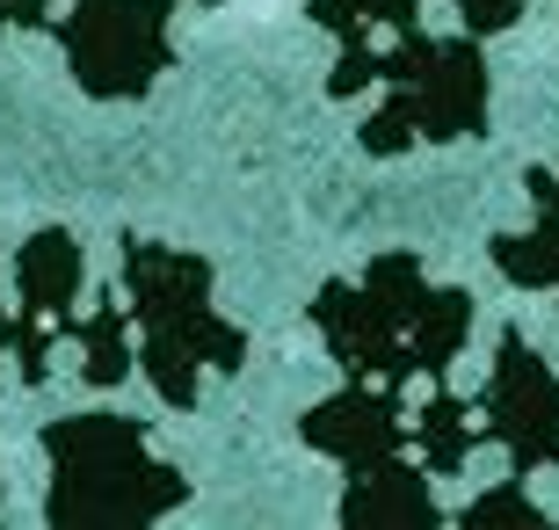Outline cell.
<instances>
[{
	"label": "cell",
	"mask_w": 559,
	"mask_h": 530,
	"mask_svg": "<svg viewBox=\"0 0 559 530\" xmlns=\"http://www.w3.org/2000/svg\"><path fill=\"white\" fill-rule=\"evenodd\" d=\"M371 81L393 87V103L364 123V153L393 161L415 139H479L487 131V59L473 37H429L407 30L393 44H342L328 73V95H364Z\"/></svg>",
	"instance_id": "cell-1"
},
{
	"label": "cell",
	"mask_w": 559,
	"mask_h": 530,
	"mask_svg": "<svg viewBox=\"0 0 559 530\" xmlns=\"http://www.w3.org/2000/svg\"><path fill=\"white\" fill-rule=\"evenodd\" d=\"M124 291L131 320H139V364L167 408H197L204 370H240L248 364V334L211 313V262L182 247L124 240Z\"/></svg>",
	"instance_id": "cell-2"
},
{
	"label": "cell",
	"mask_w": 559,
	"mask_h": 530,
	"mask_svg": "<svg viewBox=\"0 0 559 530\" xmlns=\"http://www.w3.org/2000/svg\"><path fill=\"white\" fill-rule=\"evenodd\" d=\"M51 458V523H160L189 502V480L145 450V428L124 414H66L44 428Z\"/></svg>",
	"instance_id": "cell-3"
},
{
	"label": "cell",
	"mask_w": 559,
	"mask_h": 530,
	"mask_svg": "<svg viewBox=\"0 0 559 530\" xmlns=\"http://www.w3.org/2000/svg\"><path fill=\"white\" fill-rule=\"evenodd\" d=\"M167 15H175V0H66L59 44H66L73 81L95 103H139L175 66Z\"/></svg>",
	"instance_id": "cell-4"
},
{
	"label": "cell",
	"mask_w": 559,
	"mask_h": 530,
	"mask_svg": "<svg viewBox=\"0 0 559 530\" xmlns=\"http://www.w3.org/2000/svg\"><path fill=\"white\" fill-rule=\"evenodd\" d=\"M479 408H487V436L516 458V472L559 466V378L516 327L495 342V370H487Z\"/></svg>",
	"instance_id": "cell-5"
},
{
	"label": "cell",
	"mask_w": 559,
	"mask_h": 530,
	"mask_svg": "<svg viewBox=\"0 0 559 530\" xmlns=\"http://www.w3.org/2000/svg\"><path fill=\"white\" fill-rule=\"evenodd\" d=\"M15 342H8V356H15L22 386H44L51 378V342L59 334H73V298H81V247H73V233H37V240L15 255Z\"/></svg>",
	"instance_id": "cell-6"
},
{
	"label": "cell",
	"mask_w": 559,
	"mask_h": 530,
	"mask_svg": "<svg viewBox=\"0 0 559 530\" xmlns=\"http://www.w3.org/2000/svg\"><path fill=\"white\" fill-rule=\"evenodd\" d=\"M312 327H320V342L342 356L349 378H371V386H407L415 378V356L400 342V327L378 313V298L364 284H328L312 298Z\"/></svg>",
	"instance_id": "cell-7"
},
{
	"label": "cell",
	"mask_w": 559,
	"mask_h": 530,
	"mask_svg": "<svg viewBox=\"0 0 559 530\" xmlns=\"http://www.w3.org/2000/svg\"><path fill=\"white\" fill-rule=\"evenodd\" d=\"M298 436H306L320 458H342L349 472L385 466V458H400V392L371 386V378H349L334 400L306 408Z\"/></svg>",
	"instance_id": "cell-8"
},
{
	"label": "cell",
	"mask_w": 559,
	"mask_h": 530,
	"mask_svg": "<svg viewBox=\"0 0 559 530\" xmlns=\"http://www.w3.org/2000/svg\"><path fill=\"white\" fill-rule=\"evenodd\" d=\"M342 523L356 530H436L443 523V509H436L429 480H421L415 466H400V458H385V466H364L349 472V487H342Z\"/></svg>",
	"instance_id": "cell-9"
},
{
	"label": "cell",
	"mask_w": 559,
	"mask_h": 530,
	"mask_svg": "<svg viewBox=\"0 0 559 530\" xmlns=\"http://www.w3.org/2000/svg\"><path fill=\"white\" fill-rule=\"evenodd\" d=\"M531 204H538V225L531 233H501L495 269L523 291H559V175L552 167H531Z\"/></svg>",
	"instance_id": "cell-10"
},
{
	"label": "cell",
	"mask_w": 559,
	"mask_h": 530,
	"mask_svg": "<svg viewBox=\"0 0 559 530\" xmlns=\"http://www.w3.org/2000/svg\"><path fill=\"white\" fill-rule=\"evenodd\" d=\"M487 436V408L479 400H457V392H436L429 408L415 414V444L429 472H457L473 458V444Z\"/></svg>",
	"instance_id": "cell-11"
},
{
	"label": "cell",
	"mask_w": 559,
	"mask_h": 530,
	"mask_svg": "<svg viewBox=\"0 0 559 530\" xmlns=\"http://www.w3.org/2000/svg\"><path fill=\"white\" fill-rule=\"evenodd\" d=\"M306 15L342 44H385L400 30H421V0H306Z\"/></svg>",
	"instance_id": "cell-12"
},
{
	"label": "cell",
	"mask_w": 559,
	"mask_h": 530,
	"mask_svg": "<svg viewBox=\"0 0 559 530\" xmlns=\"http://www.w3.org/2000/svg\"><path fill=\"white\" fill-rule=\"evenodd\" d=\"M73 342H81V378L87 386H117L131 370V320L103 298V313L73 320Z\"/></svg>",
	"instance_id": "cell-13"
},
{
	"label": "cell",
	"mask_w": 559,
	"mask_h": 530,
	"mask_svg": "<svg viewBox=\"0 0 559 530\" xmlns=\"http://www.w3.org/2000/svg\"><path fill=\"white\" fill-rule=\"evenodd\" d=\"M465 523H531V530H545V509L523 502L516 487H495V494H479L473 509H465Z\"/></svg>",
	"instance_id": "cell-14"
},
{
	"label": "cell",
	"mask_w": 559,
	"mask_h": 530,
	"mask_svg": "<svg viewBox=\"0 0 559 530\" xmlns=\"http://www.w3.org/2000/svg\"><path fill=\"white\" fill-rule=\"evenodd\" d=\"M457 22L473 30V37H495V30H509V22H523V8L531 0H451Z\"/></svg>",
	"instance_id": "cell-15"
},
{
	"label": "cell",
	"mask_w": 559,
	"mask_h": 530,
	"mask_svg": "<svg viewBox=\"0 0 559 530\" xmlns=\"http://www.w3.org/2000/svg\"><path fill=\"white\" fill-rule=\"evenodd\" d=\"M15 8V30H51V0H8Z\"/></svg>",
	"instance_id": "cell-16"
},
{
	"label": "cell",
	"mask_w": 559,
	"mask_h": 530,
	"mask_svg": "<svg viewBox=\"0 0 559 530\" xmlns=\"http://www.w3.org/2000/svg\"><path fill=\"white\" fill-rule=\"evenodd\" d=\"M8 30H15V8H8V0H0V37H8Z\"/></svg>",
	"instance_id": "cell-17"
}]
</instances>
